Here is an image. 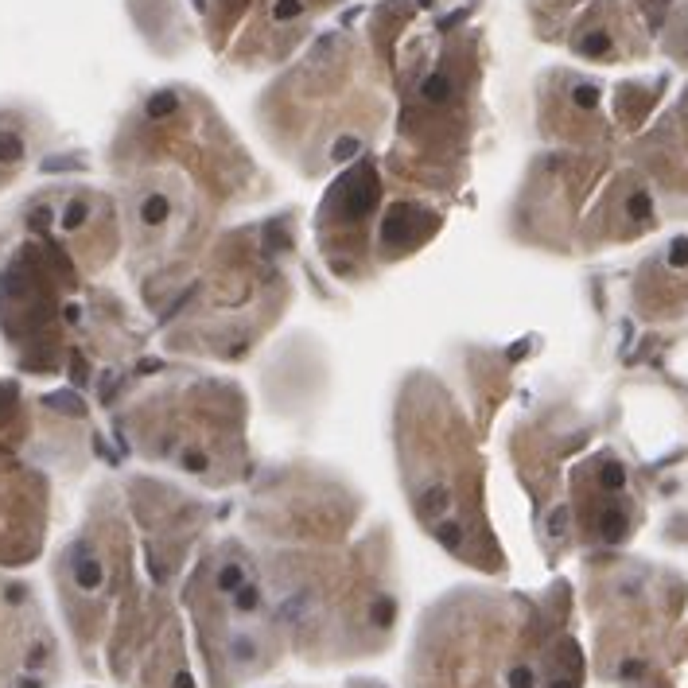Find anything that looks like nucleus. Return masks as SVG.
Segmentation results:
<instances>
[{"label":"nucleus","mask_w":688,"mask_h":688,"mask_svg":"<svg viewBox=\"0 0 688 688\" xmlns=\"http://www.w3.org/2000/svg\"><path fill=\"white\" fill-rule=\"evenodd\" d=\"M74 583H78L82 591H98L101 583H105V568H101V560H94V556L74 560Z\"/></svg>","instance_id":"nucleus-1"},{"label":"nucleus","mask_w":688,"mask_h":688,"mask_svg":"<svg viewBox=\"0 0 688 688\" xmlns=\"http://www.w3.org/2000/svg\"><path fill=\"white\" fill-rule=\"evenodd\" d=\"M167 218H171L167 195H148L144 203H140V222H144V226H164Z\"/></svg>","instance_id":"nucleus-2"},{"label":"nucleus","mask_w":688,"mask_h":688,"mask_svg":"<svg viewBox=\"0 0 688 688\" xmlns=\"http://www.w3.org/2000/svg\"><path fill=\"white\" fill-rule=\"evenodd\" d=\"M241 583H246V568H241L237 560L222 564V568H218V576H214V591H218V595H234Z\"/></svg>","instance_id":"nucleus-3"},{"label":"nucleus","mask_w":688,"mask_h":688,"mask_svg":"<svg viewBox=\"0 0 688 688\" xmlns=\"http://www.w3.org/2000/svg\"><path fill=\"white\" fill-rule=\"evenodd\" d=\"M447 506H452V494H447V486H443V482H432V486L420 494V510L432 513V517L447 513Z\"/></svg>","instance_id":"nucleus-4"},{"label":"nucleus","mask_w":688,"mask_h":688,"mask_svg":"<svg viewBox=\"0 0 688 688\" xmlns=\"http://www.w3.org/2000/svg\"><path fill=\"white\" fill-rule=\"evenodd\" d=\"M404 237H409V218H404V210H393L381 226V246L393 249V246H401Z\"/></svg>","instance_id":"nucleus-5"},{"label":"nucleus","mask_w":688,"mask_h":688,"mask_svg":"<svg viewBox=\"0 0 688 688\" xmlns=\"http://www.w3.org/2000/svg\"><path fill=\"white\" fill-rule=\"evenodd\" d=\"M261 599H265V595H261V587H257V583H249V580L241 583L234 595H230V603H234L237 614H253V610H261Z\"/></svg>","instance_id":"nucleus-6"},{"label":"nucleus","mask_w":688,"mask_h":688,"mask_svg":"<svg viewBox=\"0 0 688 688\" xmlns=\"http://www.w3.org/2000/svg\"><path fill=\"white\" fill-rule=\"evenodd\" d=\"M86 218H89V203L86 198H70L67 207H62V214H59V226L62 230H82L86 226Z\"/></svg>","instance_id":"nucleus-7"},{"label":"nucleus","mask_w":688,"mask_h":688,"mask_svg":"<svg viewBox=\"0 0 688 688\" xmlns=\"http://www.w3.org/2000/svg\"><path fill=\"white\" fill-rule=\"evenodd\" d=\"M175 109H179V98L171 94V89H160V94H152V98H148V117H152V121L171 117Z\"/></svg>","instance_id":"nucleus-8"},{"label":"nucleus","mask_w":688,"mask_h":688,"mask_svg":"<svg viewBox=\"0 0 688 688\" xmlns=\"http://www.w3.org/2000/svg\"><path fill=\"white\" fill-rule=\"evenodd\" d=\"M420 94L428 101H436V105H440V101L452 98V78H447V74H428V78L420 82Z\"/></svg>","instance_id":"nucleus-9"},{"label":"nucleus","mask_w":688,"mask_h":688,"mask_svg":"<svg viewBox=\"0 0 688 688\" xmlns=\"http://www.w3.org/2000/svg\"><path fill=\"white\" fill-rule=\"evenodd\" d=\"M24 160V140L12 128H0V164H20Z\"/></svg>","instance_id":"nucleus-10"},{"label":"nucleus","mask_w":688,"mask_h":688,"mask_svg":"<svg viewBox=\"0 0 688 688\" xmlns=\"http://www.w3.org/2000/svg\"><path fill=\"white\" fill-rule=\"evenodd\" d=\"M393 619H397V603L393 599H374L370 603V626H377V630H389L393 626Z\"/></svg>","instance_id":"nucleus-11"},{"label":"nucleus","mask_w":688,"mask_h":688,"mask_svg":"<svg viewBox=\"0 0 688 688\" xmlns=\"http://www.w3.org/2000/svg\"><path fill=\"white\" fill-rule=\"evenodd\" d=\"M230 657H234L237 665H249V661L257 657V642H253V638H246V634L230 638Z\"/></svg>","instance_id":"nucleus-12"},{"label":"nucleus","mask_w":688,"mask_h":688,"mask_svg":"<svg viewBox=\"0 0 688 688\" xmlns=\"http://www.w3.org/2000/svg\"><path fill=\"white\" fill-rule=\"evenodd\" d=\"M300 16H304V0H276V4H273V20L276 24L300 20Z\"/></svg>","instance_id":"nucleus-13"},{"label":"nucleus","mask_w":688,"mask_h":688,"mask_svg":"<svg viewBox=\"0 0 688 688\" xmlns=\"http://www.w3.org/2000/svg\"><path fill=\"white\" fill-rule=\"evenodd\" d=\"M436 541H440L443 544V549H459V544H463V529H459V525H455V522H440V525H436Z\"/></svg>","instance_id":"nucleus-14"},{"label":"nucleus","mask_w":688,"mask_h":688,"mask_svg":"<svg viewBox=\"0 0 688 688\" xmlns=\"http://www.w3.org/2000/svg\"><path fill=\"white\" fill-rule=\"evenodd\" d=\"M603 537H607V541H622V537H626V513L610 510L607 517H603Z\"/></svg>","instance_id":"nucleus-15"},{"label":"nucleus","mask_w":688,"mask_h":688,"mask_svg":"<svg viewBox=\"0 0 688 688\" xmlns=\"http://www.w3.org/2000/svg\"><path fill=\"white\" fill-rule=\"evenodd\" d=\"M506 680H510V688H537V673H533V665H513Z\"/></svg>","instance_id":"nucleus-16"},{"label":"nucleus","mask_w":688,"mask_h":688,"mask_svg":"<svg viewBox=\"0 0 688 688\" xmlns=\"http://www.w3.org/2000/svg\"><path fill=\"white\" fill-rule=\"evenodd\" d=\"M580 51H583V55H607V51H610V35H607V31H591L587 40L580 43Z\"/></svg>","instance_id":"nucleus-17"},{"label":"nucleus","mask_w":688,"mask_h":688,"mask_svg":"<svg viewBox=\"0 0 688 688\" xmlns=\"http://www.w3.org/2000/svg\"><path fill=\"white\" fill-rule=\"evenodd\" d=\"M571 98H576V105H583V109H595V105H599V89H595V86H587V82H580V86L571 89Z\"/></svg>","instance_id":"nucleus-18"},{"label":"nucleus","mask_w":688,"mask_h":688,"mask_svg":"<svg viewBox=\"0 0 688 688\" xmlns=\"http://www.w3.org/2000/svg\"><path fill=\"white\" fill-rule=\"evenodd\" d=\"M179 463H183V471H191V474H203L210 467V459L203 452H183V455H179Z\"/></svg>","instance_id":"nucleus-19"},{"label":"nucleus","mask_w":688,"mask_h":688,"mask_svg":"<svg viewBox=\"0 0 688 688\" xmlns=\"http://www.w3.org/2000/svg\"><path fill=\"white\" fill-rule=\"evenodd\" d=\"M358 152H362V140L358 137H343L338 144H334V160H354Z\"/></svg>","instance_id":"nucleus-20"},{"label":"nucleus","mask_w":688,"mask_h":688,"mask_svg":"<svg viewBox=\"0 0 688 688\" xmlns=\"http://www.w3.org/2000/svg\"><path fill=\"white\" fill-rule=\"evenodd\" d=\"M669 265H673V268H685L688 265V237H677V241L669 246Z\"/></svg>","instance_id":"nucleus-21"},{"label":"nucleus","mask_w":688,"mask_h":688,"mask_svg":"<svg viewBox=\"0 0 688 688\" xmlns=\"http://www.w3.org/2000/svg\"><path fill=\"white\" fill-rule=\"evenodd\" d=\"M622 482H626V471H622L619 463H607V467H603V486H607V490H619Z\"/></svg>","instance_id":"nucleus-22"},{"label":"nucleus","mask_w":688,"mask_h":688,"mask_svg":"<svg viewBox=\"0 0 688 688\" xmlns=\"http://www.w3.org/2000/svg\"><path fill=\"white\" fill-rule=\"evenodd\" d=\"M51 218H55V214H51V207L31 210V226H35V230H47V226H51Z\"/></svg>","instance_id":"nucleus-23"},{"label":"nucleus","mask_w":688,"mask_h":688,"mask_svg":"<svg viewBox=\"0 0 688 688\" xmlns=\"http://www.w3.org/2000/svg\"><path fill=\"white\" fill-rule=\"evenodd\" d=\"M630 214L646 218V214H649V198H646V195H634V198H630Z\"/></svg>","instance_id":"nucleus-24"},{"label":"nucleus","mask_w":688,"mask_h":688,"mask_svg":"<svg viewBox=\"0 0 688 688\" xmlns=\"http://www.w3.org/2000/svg\"><path fill=\"white\" fill-rule=\"evenodd\" d=\"M43 661H47V646H31V649H28V665L40 669Z\"/></svg>","instance_id":"nucleus-25"},{"label":"nucleus","mask_w":688,"mask_h":688,"mask_svg":"<svg viewBox=\"0 0 688 688\" xmlns=\"http://www.w3.org/2000/svg\"><path fill=\"white\" fill-rule=\"evenodd\" d=\"M552 537H560V533H564V525H568V510H556V513H552Z\"/></svg>","instance_id":"nucleus-26"},{"label":"nucleus","mask_w":688,"mask_h":688,"mask_svg":"<svg viewBox=\"0 0 688 688\" xmlns=\"http://www.w3.org/2000/svg\"><path fill=\"white\" fill-rule=\"evenodd\" d=\"M171 688H195V677H191L187 669H179L175 680H171Z\"/></svg>","instance_id":"nucleus-27"},{"label":"nucleus","mask_w":688,"mask_h":688,"mask_svg":"<svg viewBox=\"0 0 688 688\" xmlns=\"http://www.w3.org/2000/svg\"><path fill=\"white\" fill-rule=\"evenodd\" d=\"M619 673H622V677H642V661H622V669H619Z\"/></svg>","instance_id":"nucleus-28"},{"label":"nucleus","mask_w":688,"mask_h":688,"mask_svg":"<svg viewBox=\"0 0 688 688\" xmlns=\"http://www.w3.org/2000/svg\"><path fill=\"white\" fill-rule=\"evenodd\" d=\"M4 599H8V603H24V587H20V583H12V587L4 591Z\"/></svg>","instance_id":"nucleus-29"},{"label":"nucleus","mask_w":688,"mask_h":688,"mask_svg":"<svg viewBox=\"0 0 688 688\" xmlns=\"http://www.w3.org/2000/svg\"><path fill=\"white\" fill-rule=\"evenodd\" d=\"M67 323H82V307L78 304H67Z\"/></svg>","instance_id":"nucleus-30"},{"label":"nucleus","mask_w":688,"mask_h":688,"mask_svg":"<svg viewBox=\"0 0 688 688\" xmlns=\"http://www.w3.org/2000/svg\"><path fill=\"white\" fill-rule=\"evenodd\" d=\"M20 688H47L40 677H20Z\"/></svg>","instance_id":"nucleus-31"},{"label":"nucleus","mask_w":688,"mask_h":688,"mask_svg":"<svg viewBox=\"0 0 688 688\" xmlns=\"http://www.w3.org/2000/svg\"><path fill=\"white\" fill-rule=\"evenodd\" d=\"M552 688H576L571 680H552Z\"/></svg>","instance_id":"nucleus-32"},{"label":"nucleus","mask_w":688,"mask_h":688,"mask_svg":"<svg viewBox=\"0 0 688 688\" xmlns=\"http://www.w3.org/2000/svg\"><path fill=\"white\" fill-rule=\"evenodd\" d=\"M191 4H195V8H203V4H207V0H191Z\"/></svg>","instance_id":"nucleus-33"}]
</instances>
